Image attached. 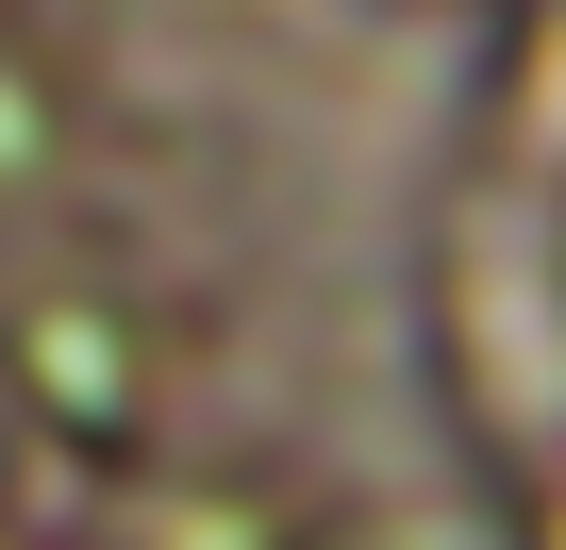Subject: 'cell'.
I'll use <instances>...</instances> for the list:
<instances>
[{"label":"cell","instance_id":"obj_1","mask_svg":"<svg viewBox=\"0 0 566 550\" xmlns=\"http://www.w3.org/2000/svg\"><path fill=\"white\" fill-rule=\"evenodd\" d=\"M184 367H200L184 301L134 284V267H101V250H51V267L0 284V384H18V417L67 434V450H101V467H150L167 450Z\"/></svg>","mask_w":566,"mask_h":550},{"label":"cell","instance_id":"obj_2","mask_svg":"<svg viewBox=\"0 0 566 550\" xmlns=\"http://www.w3.org/2000/svg\"><path fill=\"white\" fill-rule=\"evenodd\" d=\"M101 550H350V517H334V484L266 467V450H150Z\"/></svg>","mask_w":566,"mask_h":550},{"label":"cell","instance_id":"obj_3","mask_svg":"<svg viewBox=\"0 0 566 550\" xmlns=\"http://www.w3.org/2000/svg\"><path fill=\"white\" fill-rule=\"evenodd\" d=\"M84 167H101V84H84V51L0 0V217H51Z\"/></svg>","mask_w":566,"mask_h":550}]
</instances>
